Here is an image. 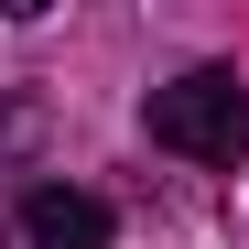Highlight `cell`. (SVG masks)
Wrapping results in <instances>:
<instances>
[{"mask_svg": "<svg viewBox=\"0 0 249 249\" xmlns=\"http://www.w3.org/2000/svg\"><path fill=\"white\" fill-rule=\"evenodd\" d=\"M141 130L162 152L206 162V174H238L249 162V87H238V65H184L174 87L141 98Z\"/></svg>", "mask_w": 249, "mask_h": 249, "instance_id": "1", "label": "cell"}, {"mask_svg": "<svg viewBox=\"0 0 249 249\" xmlns=\"http://www.w3.org/2000/svg\"><path fill=\"white\" fill-rule=\"evenodd\" d=\"M108 238H119V217L87 184H22L0 217V249H108Z\"/></svg>", "mask_w": 249, "mask_h": 249, "instance_id": "2", "label": "cell"}, {"mask_svg": "<svg viewBox=\"0 0 249 249\" xmlns=\"http://www.w3.org/2000/svg\"><path fill=\"white\" fill-rule=\"evenodd\" d=\"M33 130H44V119H33V108H22L11 87H0V174H11V162L33 152Z\"/></svg>", "mask_w": 249, "mask_h": 249, "instance_id": "3", "label": "cell"}]
</instances>
